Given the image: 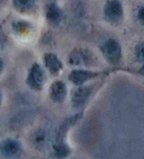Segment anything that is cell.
Returning a JSON list of instances; mask_svg holds the SVG:
<instances>
[{
    "label": "cell",
    "mask_w": 144,
    "mask_h": 159,
    "mask_svg": "<svg viewBox=\"0 0 144 159\" xmlns=\"http://www.w3.org/2000/svg\"><path fill=\"white\" fill-rule=\"evenodd\" d=\"M104 57L112 64H117L122 59V48L119 42L114 39H109L101 46Z\"/></svg>",
    "instance_id": "obj_1"
},
{
    "label": "cell",
    "mask_w": 144,
    "mask_h": 159,
    "mask_svg": "<svg viewBox=\"0 0 144 159\" xmlns=\"http://www.w3.org/2000/svg\"><path fill=\"white\" fill-rule=\"evenodd\" d=\"M103 12L106 19L112 23L120 22L124 15L123 7L118 0H108L104 6Z\"/></svg>",
    "instance_id": "obj_2"
},
{
    "label": "cell",
    "mask_w": 144,
    "mask_h": 159,
    "mask_svg": "<svg viewBox=\"0 0 144 159\" xmlns=\"http://www.w3.org/2000/svg\"><path fill=\"white\" fill-rule=\"evenodd\" d=\"M45 82V75L43 70L38 63H34L29 70L26 80L28 85L32 89L39 91L42 89Z\"/></svg>",
    "instance_id": "obj_3"
},
{
    "label": "cell",
    "mask_w": 144,
    "mask_h": 159,
    "mask_svg": "<svg viewBox=\"0 0 144 159\" xmlns=\"http://www.w3.org/2000/svg\"><path fill=\"white\" fill-rule=\"evenodd\" d=\"M69 63L71 65H89L93 62V57L91 53L84 49H74L69 55Z\"/></svg>",
    "instance_id": "obj_4"
},
{
    "label": "cell",
    "mask_w": 144,
    "mask_h": 159,
    "mask_svg": "<svg viewBox=\"0 0 144 159\" xmlns=\"http://www.w3.org/2000/svg\"><path fill=\"white\" fill-rule=\"evenodd\" d=\"M92 93V88L89 86L79 87L74 90L72 96V103L74 107L81 108L86 104Z\"/></svg>",
    "instance_id": "obj_5"
},
{
    "label": "cell",
    "mask_w": 144,
    "mask_h": 159,
    "mask_svg": "<svg viewBox=\"0 0 144 159\" xmlns=\"http://www.w3.org/2000/svg\"><path fill=\"white\" fill-rule=\"evenodd\" d=\"M99 75L97 72L85 70H74L69 75V80L76 85H82L91 79Z\"/></svg>",
    "instance_id": "obj_6"
},
{
    "label": "cell",
    "mask_w": 144,
    "mask_h": 159,
    "mask_svg": "<svg viewBox=\"0 0 144 159\" xmlns=\"http://www.w3.org/2000/svg\"><path fill=\"white\" fill-rule=\"evenodd\" d=\"M67 95V87L63 81L54 82L50 87V97L56 103H63Z\"/></svg>",
    "instance_id": "obj_7"
},
{
    "label": "cell",
    "mask_w": 144,
    "mask_h": 159,
    "mask_svg": "<svg viewBox=\"0 0 144 159\" xmlns=\"http://www.w3.org/2000/svg\"><path fill=\"white\" fill-rule=\"evenodd\" d=\"M44 61L45 66L53 75H57L62 70V62L58 59L57 56L53 53H47L44 54Z\"/></svg>",
    "instance_id": "obj_8"
},
{
    "label": "cell",
    "mask_w": 144,
    "mask_h": 159,
    "mask_svg": "<svg viewBox=\"0 0 144 159\" xmlns=\"http://www.w3.org/2000/svg\"><path fill=\"white\" fill-rule=\"evenodd\" d=\"M47 19L51 25H57L61 23L63 18L62 11L56 4L52 3L48 7L46 14Z\"/></svg>",
    "instance_id": "obj_9"
},
{
    "label": "cell",
    "mask_w": 144,
    "mask_h": 159,
    "mask_svg": "<svg viewBox=\"0 0 144 159\" xmlns=\"http://www.w3.org/2000/svg\"><path fill=\"white\" fill-rule=\"evenodd\" d=\"M20 151V144L14 139H7L1 146L2 153L6 157L11 158L17 154Z\"/></svg>",
    "instance_id": "obj_10"
},
{
    "label": "cell",
    "mask_w": 144,
    "mask_h": 159,
    "mask_svg": "<svg viewBox=\"0 0 144 159\" xmlns=\"http://www.w3.org/2000/svg\"><path fill=\"white\" fill-rule=\"evenodd\" d=\"M82 117V113L79 114H77L76 116H73V117L69 118L64 120L63 123L61 124L60 126L59 130H58V142H63V137L65 135V133L67 131L70 129L72 126H73L74 124L77 123V120H79L80 118Z\"/></svg>",
    "instance_id": "obj_11"
},
{
    "label": "cell",
    "mask_w": 144,
    "mask_h": 159,
    "mask_svg": "<svg viewBox=\"0 0 144 159\" xmlns=\"http://www.w3.org/2000/svg\"><path fill=\"white\" fill-rule=\"evenodd\" d=\"M36 0H13V4L18 11L27 13L34 8Z\"/></svg>",
    "instance_id": "obj_12"
},
{
    "label": "cell",
    "mask_w": 144,
    "mask_h": 159,
    "mask_svg": "<svg viewBox=\"0 0 144 159\" xmlns=\"http://www.w3.org/2000/svg\"><path fill=\"white\" fill-rule=\"evenodd\" d=\"M70 153V149L64 142H57L54 147V154L58 159H63Z\"/></svg>",
    "instance_id": "obj_13"
},
{
    "label": "cell",
    "mask_w": 144,
    "mask_h": 159,
    "mask_svg": "<svg viewBox=\"0 0 144 159\" xmlns=\"http://www.w3.org/2000/svg\"><path fill=\"white\" fill-rule=\"evenodd\" d=\"M32 26L30 23L25 22L24 20H18L16 22H14L12 23V28L18 35H24L27 34L31 30Z\"/></svg>",
    "instance_id": "obj_14"
},
{
    "label": "cell",
    "mask_w": 144,
    "mask_h": 159,
    "mask_svg": "<svg viewBox=\"0 0 144 159\" xmlns=\"http://www.w3.org/2000/svg\"><path fill=\"white\" fill-rule=\"evenodd\" d=\"M48 142V134L44 129H39L34 135V144L37 147L43 148L46 147Z\"/></svg>",
    "instance_id": "obj_15"
},
{
    "label": "cell",
    "mask_w": 144,
    "mask_h": 159,
    "mask_svg": "<svg viewBox=\"0 0 144 159\" xmlns=\"http://www.w3.org/2000/svg\"><path fill=\"white\" fill-rule=\"evenodd\" d=\"M135 56L138 61L144 63V42L138 44L135 48Z\"/></svg>",
    "instance_id": "obj_16"
},
{
    "label": "cell",
    "mask_w": 144,
    "mask_h": 159,
    "mask_svg": "<svg viewBox=\"0 0 144 159\" xmlns=\"http://www.w3.org/2000/svg\"><path fill=\"white\" fill-rule=\"evenodd\" d=\"M137 19L141 24H144V6L141 7L138 11Z\"/></svg>",
    "instance_id": "obj_17"
},
{
    "label": "cell",
    "mask_w": 144,
    "mask_h": 159,
    "mask_svg": "<svg viewBox=\"0 0 144 159\" xmlns=\"http://www.w3.org/2000/svg\"><path fill=\"white\" fill-rule=\"evenodd\" d=\"M139 73L141 74V75L144 76V63H143V66H142V67H141V68H140Z\"/></svg>",
    "instance_id": "obj_18"
}]
</instances>
